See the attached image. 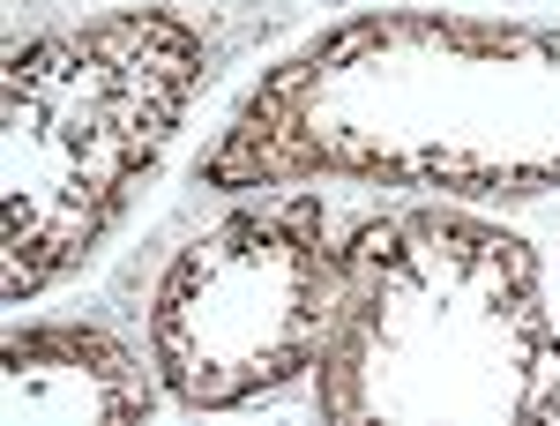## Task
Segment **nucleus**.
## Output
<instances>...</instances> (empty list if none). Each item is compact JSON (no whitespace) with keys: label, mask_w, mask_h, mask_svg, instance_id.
Wrapping results in <instances>:
<instances>
[{"label":"nucleus","mask_w":560,"mask_h":426,"mask_svg":"<svg viewBox=\"0 0 560 426\" xmlns=\"http://www.w3.org/2000/svg\"><path fill=\"white\" fill-rule=\"evenodd\" d=\"M210 38L173 8H113L0 68V299L31 307L97 255L173 150Z\"/></svg>","instance_id":"7ed1b4c3"},{"label":"nucleus","mask_w":560,"mask_h":426,"mask_svg":"<svg viewBox=\"0 0 560 426\" xmlns=\"http://www.w3.org/2000/svg\"><path fill=\"white\" fill-rule=\"evenodd\" d=\"M388 180L456 195L560 187V31L359 15L269 68L202 187Z\"/></svg>","instance_id":"f257e3e1"},{"label":"nucleus","mask_w":560,"mask_h":426,"mask_svg":"<svg viewBox=\"0 0 560 426\" xmlns=\"http://www.w3.org/2000/svg\"><path fill=\"white\" fill-rule=\"evenodd\" d=\"M158 389L128 344L90 322H38L0 344V419L8 426H142Z\"/></svg>","instance_id":"39448f33"},{"label":"nucleus","mask_w":560,"mask_h":426,"mask_svg":"<svg viewBox=\"0 0 560 426\" xmlns=\"http://www.w3.org/2000/svg\"><path fill=\"white\" fill-rule=\"evenodd\" d=\"M345 285L322 195H261L187 240L150 299V367L179 412H232L314 375Z\"/></svg>","instance_id":"20e7f679"},{"label":"nucleus","mask_w":560,"mask_h":426,"mask_svg":"<svg viewBox=\"0 0 560 426\" xmlns=\"http://www.w3.org/2000/svg\"><path fill=\"white\" fill-rule=\"evenodd\" d=\"M314 412L345 426H560V330L538 247L433 203L345 224Z\"/></svg>","instance_id":"f03ea898"}]
</instances>
